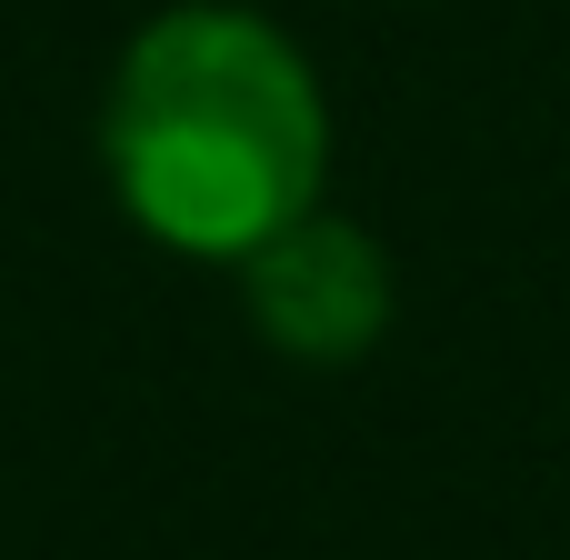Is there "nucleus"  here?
<instances>
[{"instance_id": "obj_1", "label": "nucleus", "mask_w": 570, "mask_h": 560, "mask_svg": "<svg viewBox=\"0 0 570 560\" xmlns=\"http://www.w3.org/2000/svg\"><path fill=\"white\" fill-rule=\"evenodd\" d=\"M120 210L190 261H250L271 230L321 210L331 110L311 60L250 10H160L110 80Z\"/></svg>"}, {"instance_id": "obj_2", "label": "nucleus", "mask_w": 570, "mask_h": 560, "mask_svg": "<svg viewBox=\"0 0 570 560\" xmlns=\"http://www.w3.org/2000/svg\"><path fill=\"white\" fill-rule=\"evenodd\" d=\"M240 291L261 341L291 361H361L391 321V261L371 250L361 220H331V210H301L291 230H271L240 261Z\"/></svg>"}]
</instances>
